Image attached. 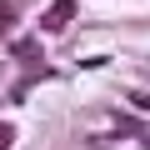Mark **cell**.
Here are the masks:
<instances>
[{
	"label": "cell",
	"instance_id": "2",
	"mask_svg": "<svg viewBox=\"0 0 150 150\" xmlns=\"http://www.w3.org/2000/svg\"><path fill=\"white\" fill-rule=\"evenodd\" d=\"M10 140H15V130H10L5 120H0V150H10Z\"/></svg>",
	"mask_w": 150,
	"mask_h": 150
},
{
	"label": "cell",
	"instance_id": "3",
	"mask_svg": "<svg viewBox=\"0 0 150 150\" xmlns=\"http://www.w3.org/2000/svg\"><path fill=\"white\" fill-rule=\"evenodd\" d=\"M10 20H15V5H0V30H5Z\"/></svg>",
	"mask_w": 150,
	"mask_h": 150
},
{
	"label": "cell",
	"instance_id": "1",
	"mask_svg": "<svg viewBox=\"0 0 150 150\" xmlns=\"http://www.w3.org/2000/svg\"><path fill=\"white\" fill-rule=\"evenodd\" d=\"M70 15H75V0H55V5L45 10V20H40V30H45V35H60V30L70 25Z\"/></svg>",
	"mask_w": 150,
	"mask_h": 150
}]
</instances>
